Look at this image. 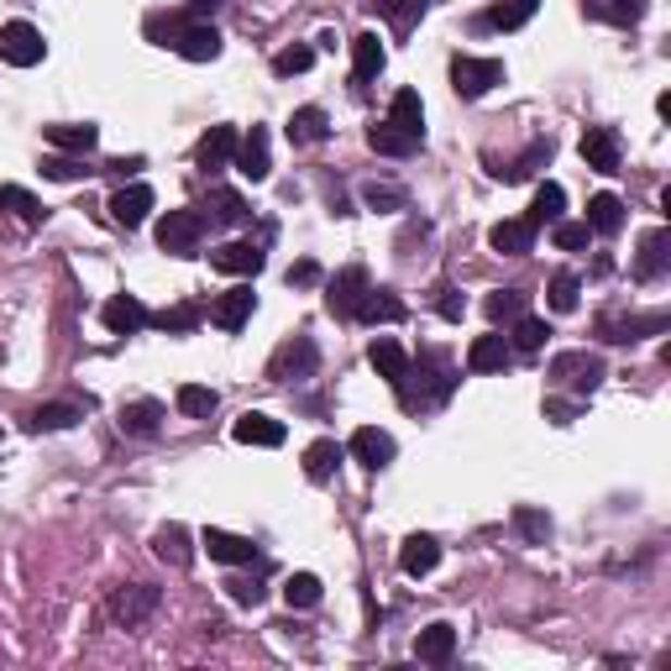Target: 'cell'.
<instances>
[{"instance_id":"cell-22","label":"cell","mask_w":671,"mask_h":671,"mask_svg":"<svg viewBox=\"0 0 671 671\" xmlns=\"http://www.w3.org/2000/svg\"><path fill=\"white\" fill-rule=\"evenodd\" d=\"M645 331H667V315H604L598 321V336L604 341H641Z\"/></svg>"},{"instance_id":"cell-29","label":"cell","mask_w":671,"mask_h":671,"mask_svg":"<svg viewBox=\"0 0 671 671\" xmlns=\"http://www.w3.org/2000/svg\"><path fill=\"white\" fill-rule=\"evenodd\" d=\"M451 650H457V630H451V624H431V630H420V641H414V656H420L425 667H446Z\"/></svg>"},{"instance_id":"cell-7","label":"cell","mask_w":671,"mask_h":671,"mask_svg":"<svg viewBox=\"0 0 671 671\" xmlns=\"http://www.w3.org/2000/svg\"><path fill=\"white\" fill-rule=\"evenodd\" d=\"M236 174L252 178V184H263L268 174H273V147H268V126H252L241 142H236Z\"/></svg>"},{"instance_id":"cell-57","label":"cell","mask_w":671,"mask_h":671,"mask_svg":"<svg viewBox=\"0 0 671 671\" xmlns=\"http://www.w3.org/2000/svg\"><path fill=\"white\" fill-rule=\"evenodd\" d=\"M577 414H583L577 399H546V420H556V425H572Z\"/></svg>"},{"instance_id":"cell-59","label":"cell","mask_w":671,"mask_h":671,"mask_svg":"<svg viewBox=\"0 0 671 671\" xmlns=\"http://www.w3.org/2000/svg\"><path fill=\"white\" fill-rule=\"evenodd\" d=\"M263 593H268L263 583H232V598H236V604H247V609H258V604H263Z\"/></svg>"},{"instance_id":"cell-34","label":"cell","mask_w":671,"mask_h":671,"mask_svg":"<svg viewBox=\"0 0 671 671\" xmlns=\"http://www.w3.org/2000/svg\"><path fill=\"white\" fill-rule=\"evenodd\" d=\"M331 137V121H325L321 105H299L289 116V142L294 147H310V142H325Z\"/></svg>"},{"instance_id":"cell-26","label":"cell","mask_w":671,"mask_h":671,"mask_svg":"<svg viewBox=\"0 0 671 671\" xmlns=\"http://www.w3.org/2000/svg\"><path fill=\"white\" fill-rule=\"evenodd\" d=\"M383 59H388V53H383L378 32H357V37H351V74H357V79H378Z\"/></svg>"},{"instance_id":"cell-47","label":"cell","mask_w":671,"mask_h":671,"mask_svg":"<svg viewBox=\"0 0 671 671\" xmlns=\"http://www.w3.org/2000/svg\"><path fill=\"white\" fill-rule=\"evenodd\" d=\"M284 598H289V609H315L321 604V577L315 572H294L284 583Z\"/></svg>"},{"instance_id":"cell-27","label":"cell","mask_w":671,"mask_h":671,"mask_svg":"<svg viewBox=\"0 0 671 671\" xmlns=\"http://www.w3.org/2000/svg\"><path fill=\"white\" fill-rule=\"evenodd\" d=\"M48 142L85 158V152H95V147H100V126H89V121H59V126H48Z\"/></svg>"},{"instance_id":"cell-50","label":"cell","mask_w":671,"mask_h":671,"mask_svg":"<svg viewBox=\"0 0 671 671\" xmlns=\"http://www.w3.org/2000/svg\"><path fill=\"white\" fill-rule=\"evenodd\" d=\"M362 200H368V210H405L409 204V195L399 189V184H362Z\"/></svg>"},{"instance_id":"cell-20","label":"cell","mask_w":671,"mask_h":671,"mask_svg":"<svg viewBox=\"0 0 671 671\" xmlns=\"http://www.w3.org/2000/svg\"><path fill=\"white\" fill-rule=\"evenodd\" d=\"M405 315H409V305L394 289H368L362 305H357V321H368V325H399Z\"/></svg>"},{"instance_id":"cell-18","label":"cell","mask_w":671,"mask_h":671,"mask_svg":"<svg viewBox=\"0 0 671 671\" xmlns=\"http://www.w3.org/2000/svg\"><path fill=\"white\" fill-rule=\"evenodd\" d=\"M147 210H152V189H147V184H121L116 195H111V221L126 226V232L142 226Z\"/></svg>"},{"instance_id":"cell-13","label":"cell","mask_w":671,"mask_h":671,"mask_svg":"<svg viewBox=\"0 0 671 671\" xmlns=\"http://www.w3.org/2000/svg\"><path fill=\"white\" fill-rule=\"evenodd\" d=\"M200 546L210 551V561H221V567H247L252 556H258V546L247 540V535H232V530H204L200 535Z\"/></svg>"},{"instance_id":"cell-49","label":"cell","mask_w":671,"mask_h":671,"mask_svg":"<svg viewBox=\"0 0 671 671\" xmlns=\"http://www.w3.org/2000/svg\"><path fill=\"white\" fill-rule=\"evenodd\" d=\"M373 5H378V11H383V16H388V22H394L399 32H409L414 22H420V16H425V5H431V0H373Z\"/></svg>"},{"instance_id":"cell-42","label":"cell","mask_w":671,"mask_h":671,"mask_svg":"<svg viewBox=\"0 0 671 671\" xmlns=\"http://www.w3.org/2000/svg\"><path fill=\"white\" fill-rule=\"evenodd\" d=\"M210 215H215L221 226H247V221H252V204L241 200L236 189H210Z\"/></svg>"},{"instance_id":"cell-51","label":"cell","mask_w":671,"mask_h":671,"mask_svg":"<svg viewBox=\"0 0 671 671\" xmlns=\"http://www.w3.org/2000/svg\"><path fill=\"white\" fill-rule=\"evenodd\" d=\"M546 336H551V325L540 321V315H520V321H514V347L520 351H540Z\"/></svg>"},{"instance_id":"cell-56","label":"cell","mask_w":671,"mask_h":671,"mask_svg":"<svg viewBox=\"0 0 671 671\" xmlns=\"http://www.w3.org/2000/svg\"><path fill=\"white\" fill-rule=\"evenodd\" d=\"M178 27H184V22H178V16H163V11H158V16H147V37H152L158 48H174Z\"/></svg>"},{"instance_id":"cell-28","label":"cell","mask_w":671,"mask_h":671,"mask_svg":"<svg viewBox=\"0 0 671 671\" xmlns=\"http://www.w3.org/2000/svg\"><path fill=\"white\" fill-rule=\"evenodd\" d=\"M163 414H169V409L158 405V399H132V405H121V431H126V436H158Z\"/></svg>"},{"instance_id":"cell-15","label":"cell","mask_w":671,"mask_h":671,"mask_svg":"<svg viewBox=\"0 0 671 671\" xmlns=\"http://www.w3.org/2000/svg\"><path fill=\"white\" fill-rule=\"evenodd\" d=\"M667 268H671V232H667V226H656V232H645V241H641L635 278H641V284H656Z\"/></svg>"},{"instance_id":"cell-52","label":"cell","mask_w":671,"mask_h":671,"mask_svg":"<svg viewBox=\"0 0 671 671\" xmlns=\"http://www.w3.org/2000/svg\"><path fill=\"white\" fill-rule=\"evenodd\" d=\"M551 241L561 247V252H583L587 241H593V232H587V221H556Z\"/></svg>"},{"instance_id":"cell-6","label":"cell","mask_w":671,"mask_h":671,"mask_svg":"<svg viewBox=\"0 0 671 671\" xmlns=\"http://www.w3.org/2000/svg\"><path fill=\"white\" fill-rule=\"evenodd\" d=\"M368 289H373V284H368V268L362 263L341 268V273L325 284V310H331V315H357V305H362Z\"/></svg>"},{"instance_id":"cell-1","label":"cell","mask_w":671,"mask_h":671,"mask_svg":"<svg viewBox=\"0 0 671 671\" xmlns=\"http://www.w3.org/2000/svg\"><path fill=\"white\" fill-rule=\"evenodd\" d=\"M405 378H420V394H409L405 409H431V405H446L451 399V388H457V373H451V362H446V351H420V362L405 368Z\"/></svg>"},{"instance_id":"cell-32","label":"cell","mask_w":671,"mask_h":671,"mask_svg":"<svg viewBox=\"0 0 671 671\" xmlns=\"http://www.w3.org/2000/svg\"><path fill=\"white\" fill-rule=\"evenodd\" d=\"M388 126H399L409 137H425V105H420L414 89H399V95L388 100Z\"/></svg>"},{"instance_id":"cell-5","label":"cell","mask_w":671,"mask_h":671,"mask_svg":"<svg viewBox=\"0 0 671 671\" xmlns=\"http://www.w3.org/2000/svg\"><path fill=\"white\" fill-rule=\"evenodd\" d=\"M200 236H204L200 210H169V215L158 221V247L174 252V258H189V252L200 247Z\"/></svg>"},{"instance_id":"cell-8","label":"cell","mask_w":671,"mask_h":671,"mask_svg":"<svg viewBox=\"0 0 671 671\" xmlns=\"http://www.w3.org/2000/svg\"><path fill=\"white\" fill-rule=\"evenodd\" d=\"M310 373H315V341H310V336H294L289 347L268 362V378H278V383L310 378Z\"/></svg>"},{"instance_id":"cell-4","label":"cell","mask_w":671,"mask_h":671,"mask_svg":"<svg viewBox=\"0 0 671 671\" xmlns=\"http://www.w3.org/2000/svg\"><path fill=\"white\" fill-rule=\"evenodd\" d=\"M494 85H504V63L498 59H472V53H462V59L451 63V89H457L462 100H483Z\"/></svg>"},{"instance_id":"cell-35","label":"cell","mask_w":671,"mask_h":671,"mask_svg":"<svg viewBox=\"0 0 671 671\" xmlns=\"http://www.w3.org/2000/svg\"><path fill=\"white\" fill-rule=\"evenodd\" d=\"M341 457H347V451H341L331 436H321L310 451H305V477H310V483H331L336 468H341Z\"/></svg>"},{"instance_id":"cell-39","label":"cell","mask_w":671,"mask_h":671,"mask_svg":"<svg viewBox=\"0 0 671 671\" xmlns=\"http://www.w3.org/2000/svg\"><path fill=\"white\" fill-rule=\"evenodd\" d=\"M535 5H540V0H504V5H494V11L477 22V27H488V32H520L530 16H535Z\"/></svg>"},{"instance_id":"cell-58","label":"cell","mask_w":671,"mask_h":671,"mask_svg":"<svg viewBox=\"0 0 671 671\" xmlns=\"http://www.w3.org/2000/svg\"><path fill=\"white\" fill-rule=\"evenodd\" d=\"M289 284H294V289H310V284H321V263H315V258L294 263L289 268Z\"/></svg>"},{"instance_id":"cell-48","label":"cell","mask_w":671,"mask_h":671,"mask_svg":"<svg viewBox=\"0 0 671 671\" xmlns=\"http://www.w3.org/2000/svg\"><path fill=\"white\" fill-rule=\"evenodd\" d=\"M204 321L200 305H174V310H163V315H152L147 325H158V331H169V336H184V331H195Z\"/></svg>"},{"instance_id":"cell-21","label":"cell","mask_w":671,"mask_h":671,"mask_svg":"<svg viewBox=\"0 0 671 671\" xmlns=\"http://www.w3.org/2000/svg\"><path fill=\"white\" fill-rule=\"evenodd\" d=\"M509 362H514V347H509V336H498V331L494 336H477V341L468 347L472 373H504Z\"/></svg>"},{"instance_id":"cell-43","label":"cell","mask_w":671,"mask_h":671,"mask_svg":"<svg viewBox=\"0 0 671 671\" xmlns=\"http://www.w3.org/2000/svg\"><path fill=\"white\" fill-rule=\"evenodd\" d=\"M514 530H520V540H530V546H546L551 540V514L535 509V504H514Z\"/></svg>"},{"instance_id":"cell-40","label":"cell","mask_w":671,"mask_h":671,"mask_svg":"<svg viewBox=\"0 0 671 671\" xmlns=\"http://www.w3.org/2000/svg\"><path fill=\"white\" fill-rule=\"evenodd\" d=\"M368 147L373 152H383V158H409V152H420V137H409V132H399V126H373L368 132Z\"/></svg>"},{"instance_id":"cell-23","label":"cell","mask_w":671,"mask_h":671,"mask_svg":"<svg viewBox=\"0 0 671 671\" xmlns=\"http://www.w3.org/2000/svg\"><path fill=\"white\" fill-rule=\"evenodd\" d=\"M232 436L241 440V446H284V420L247 409V414H241V420L232 425Z\"/></svg>"},{"instance_id":"cell-31","label":"cell","mask_w":671,"mask_h":671,"mask_svg":"<svg viewBox=\"0 0 671 671\" xmlns=\"http://www.w3.org/2000/svg\"><path fill=\"white\" fill-rule=\"evenodd\" d=\"M152 556L169 561V567H189L195 561V546H189V530L184 525H163L152 535Z\"/></svg>"},{"instance_id":"cell-36","label":"cell","mask_w":671,"mask_h":671,"mask_svg":"<svg viewBox=\"0 0 671 671\" xmlns=\"http://www.w3.org/2000/svg\"><path fill=\"white\" fill-rule=\"evenodd\" d=\"M368 362H373V373H378V378H388V383H399V378H405V368H409L405 347H399L394 336H378V341L368 347Z\"/></svg>"},{"instance_id":"cell-30","label":"cell","mask_w":671,"mask_h":671,"mask_svg":"<svg viewBox=\"0 0 671 671\" xmlns=\"http://www.w3.org/2000/svg\"><path fill=\"white\" fill-rule=\"evenodd\" d=\"M561 215H567V189H561L556 178H546V184L535 189V200H530L525 221H530V226H556Z\"/></svg>"},{"instance_id":"cell-45","label":"cell","mask_w":671,"mask_h":671,"mask_svg":"<svg viewBox=\"0 0 671 671\" xmlns=\"http://www.w3.org/2000/svg\"><path fill=\"white\" fill-rule=\"evenodd\" d=\"M525 305H530V294L525 289H494L488 299H483V310H488V321H520L525 315Z\"/></svg>"},{"instance_id":"cell-17","label":"cell","mask_w":671,"mask_h":671,"mask_svg":"<svg viewBox=\"0 0 671 671\" xmlns=\"http://www.w3.org/2000/svg\"><path fill=\"white\" fill-rule=\"evenodd\" d=\"M210 263L221 268V273H241V278H252V273H263V247L258 241H226V247H215L210 252Z\"/></svg>"},{"instance_id":"cell-44","label":"cell","mask_w":671,"mask_h":671,"mask_svg":"<svg viewBox=\"0 0 671 671\" xmlns=\"http://www.w3.org/2000/svg\"><path fill=\"white\" fill-rule=\"evenodd\" d=\"M174 405H178V414H189V420H210L221 399H215V388H204V383H184Z\"/></svg>"},{"instance_id":"cell-54","label":"cell","mask_w":671,"mask_h":671,"mask_svg":"<svg viewBox=\"0 0 671 671\" xmlns=\"http://www.w3.org/2000/svg\"><path fill=\"white\" fill-rule=\"evenodd\" d=\"M540 163H551V142H530L525 147V158H520V163H514V169H509V184H520V178H530L535 174V169H540Z\"/></svg>"},{"instance_id":"cell-38","label":"cell","mask_w":671,"mask_h":671,"mask_svg":"<svg viewBox=\"0 0 671 671\" xmlns=\"http://www.w3.org/2000/svg\"><path fill=\"white\" fill-rule=\"evenodd\" d=\"M583 11L598 22H613V27H635L645 16V0H583Z\"/></svg>"},{"instance_id":"cell-10","label":"cell","mask_w":671,"mask_h":671,"mask_svg":"<svg viewBox=\"0 0 671 671\" xmlns=\"http://www.w3.org/2000/svg\"><path fill=\"white\" fill-rule=\"evenodd\" d=\"M583 163L598 174H619L624 152H619V132L613 126H587L583 132Z\"/></svg>"},{"instance_id":"cell-2","label":"cell","mask_w":671,"mask_h":671,"mask_svg":"<svg viewBox=\"0 0 671 671\" xmlns=\"http://www.w3.org/2000/svg\"><path fill=\"white\" fill-rule=\"evenodd\" d=\"M609 378V368H604V357L598 351H556L551 357V383H567V388H577V394H593L598 383Z\"/></svg>"},{"instance_id":"cell-9","label":"cell","mask_w":671,"mask_h":671,"mask_svg":"<svg viewBox=\"0 0 671 671\" xmlns=\"http://www.w3.org/2000/svg\"><path fill=\"white\" fill-rule=\"evenodd\" d=\"M174 53L178 59H189V63H210V59H221V32L210 27V22H184L174 37Z\"/></svg>"},{"instance_id":"cell-55","label":"cell","mask_w":671,"mask_h":671,"mask_svg":"<svg viewBox=\"0 0 671 671\" xmlns=\"http://www.w3.org/2000/svg\"><path fill=\"white\" fill-rule=\"evenodd\" d=\"M310 63H315V48H284V53L273 59V74H278V79H289V74H305Z\"/></svg>"},{"instance_id":"cell-11","label":"cell","mask_w":671,"mask_h":671,"mask_svg":"<svg viewBox=\"0 0 671 671\" xmlns=\"http://www.w3.org/2000/svg\"><path fill=\"white\" fill-rule=\"evenodd\" d=\"M100 321H105V331H111V336H137L152 315H147V305L137 299V294H116V299H105Z\"/></svg>"},{"instance_id":"cell-37","label":"cell","mask_w":671,"mask_h":671,"mask_svg":"<svg viewBox=\"0 0 671 671\" xmlns=\"http://www.w3.org/2000/svg\"><path fill=\"white\" fill-rule=\"evenodd\" d=\"M619 226H624V200H619V195H593V200H587V232L613 236Z\"/></svg>"},{"instance_id":"cell-41","label":"cell","mask_w":671,"mask_h":671,"mask_svg":"<svg viewBox=\"0 0 671 671\" xmlns=\"http://www.w3.org/2000/svg\"><path fill=\"white\" fill-rule=\"evenodd\" d=\"M74 420H85V405H42V409H32L27 414V431H69Z\"/></svg>"},{"instance_id":"cell-46","label":"cell","mask_w":671,"mask_h":671,"mask_svg":"<svg viewBox=\"0 0 671 671\" xmlns=\"http://www.w3.org/2000/svg\"><path fill=\"white\" fill-rule=\"evenodd\" d=\"M577 294H583V278L561 268V273L551 278V289H546V305H551L556 315H572V310H577Z\"/></svg>"},{"instance_id":"cell-19","label":"cell","mask_w":671,"mask_h":671,"mask_svg":"<svg viewBox=\"0 0 671 671\" xmlns=\"http://www.w3.org/2000/svg\"><path fill=\"white\" fill-rule=\"evenodd\" d=\"M252 310H258V294L252 289H226L210 305V321L221 325V331H241V325L252 321Z\"/></svg>"},{"instance_id":"cell-12","label":"cell","mask_w":671,"mask_h":671,"mask_svg":"<svg viewBox=\"0 0 671 671\" xmlns=\"http://www.w3.org/2000/svg\"><path fill=\"white\" fill-rule=\"evenodd\" d=\"M347 451L368 472H378V468H388V462H394V436H388V431H378V425H362V431H351Z\"/></svg>"},{"instance_id":"cell-14","label":"cell","mask_w":671,"mask_h":671,"mask_svg":"<svg viewBox=\"0 0 671 671\" xmlns=\"http://www.w3.org/2000/svg\"><path fill=\"white\" fill-rule=\"evenodd\" d=\"M236 142H241L236 126H210V132L200 137V147H195V163H200L204 174H221V169L236 158Z\"/></svg>"},{"instance_id":"cell-60","label":"cell","mask_w":671,"mask_h":671,"mask_svg":"<svg viewBox=\"0 0 671 671\" xmlns=\"http://www.w3.org/2000/svg\"><path fill=\"white\" fill-rule=\"evenodd\" d=\"M440 315H446V321H462V299H457V289H440Z\"/></svg>"},{"instance_id":"cell-24","label":"cell","mask_w":671,"mask_h":671,"mask_svg":"<svg viewBox=\"0 0 671 671\" xmlns=\"http://www.w3.org/2000/svg\"><path fill=\"white\" fill-rule=\"evenodd\" d=\"M535 232L540 226H530L525 215H520V221H498L494 232H488V241H494V252H504V258H525V252H535Z\"/></svg>"},{"instance_id":"cell-3","label":"cell","mask_w":671,"mask_h":671,"mask_svg":"<svg viewBox=\"0 0 671 671\" xmlns=\"http://www.w3.org/2000/svg\"><path fill=\"white\" fill-rule=\"evenodd\" d=\"M48 59V42H42V32L32 27V22H5L0 27V63H11V69H32V63Z\"/></svg>"},{"instance_id":"cell-33","label":"cell","mask_w":671,"mask_h":671,"mask_svg":"<svg viewBox=\"0 0 671 671\" xmlns=\"http://www.w3.org/2000/svg\"><path fill=\"white\" fill-rule=\"evenodd\" d=\"M0 210H11L22 226H42V221H48L42 200H37L32 189H22V184H0Z\"/></svg>"},{"instance_id":"cell-53","label":"cell","mask_w":671,"mask_h":671,"mask_svg":"<svg viewBox=\"0 0 671 671\" xmlns=\"http://www.w3.org/2000/svg\"><path fill=\"white\" fill-rule=\"evenodd\" d=\"M42 174L48 178H59V184H69V178H85V158L74 152V158H63V152H53V158H42Z\"/></svg>"},{"instance_id":"cell-61","label":"cell","mask_w":671,"mask_h":671,"mask_svg":"<svg viewBox=\"0 0 671 671\" xmlns=\"http://www.w3.org/2000/svg\"><path fill=\"white\" fill-rule=\"evenodd\" d=\"M184 5H189V11H195V16H204V11H215V5H221V0H184Z\"/></svg>"},{"instance_id":"cell-16","label":"cell","mask_w":671,"mask_h":671,"mask_svg":"<svg viewBox=\"0 0 671 671\" xmlns=\"http://www.w3.org/2000/svg\"><path fill=\"white\" fill-rule=\"evenodd\" d=\"M158 609V587H147V583H132V587H121L116 598H111V613H116L126 630H137V624H147V613Z\"/></svg>"},{"instance_id":"cell-25","label":"cell","mask_w":671,"mask_h":671,"mask_svg":"<svg viewBox=\"0 0 671 671\" xmlns=\"http://www.w3.org/2000/svg\"><path fill=\"white\" fill-rule=\"evenodd\" d=\"M399 567H405V577H431L440 567V540L436 535H409L405 551H399Z\"/></svg>"}]
</instances>
